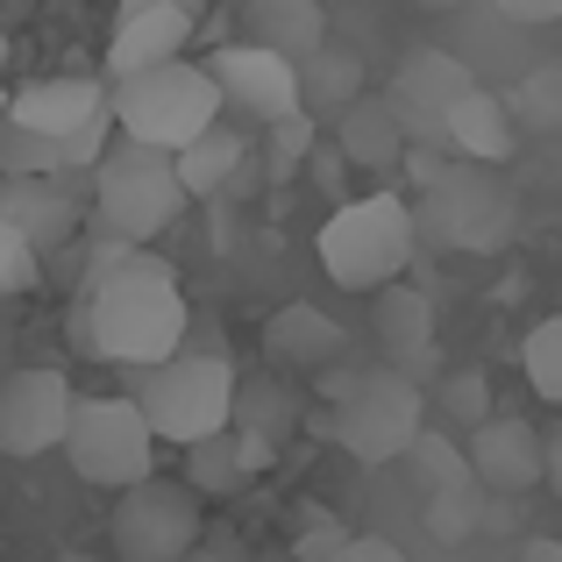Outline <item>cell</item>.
Wrapping results in <instances>:
<instances>
[{"mask_svg":"<svg viewBox=\"0 0 562 562\" xmlns=\"http://www.w3.org/2000/svg\"><path fill=\"white\" fill-rule=\"evenodd\" d=\"M441 136L456 143V157H463V165H506V157H513V114H506V100H498V93L470 86V93L449 108Z\"/></svg>","mask_w":562,"mask_h":562,"instance_id":"cell-21","label":"cell"},{"mask_svg":"<svg viewBox=\"0 0 562 562\" xmlns=\"http://www.w3.org/2000/svg\"><path fill=\"white\" fill-rule=\"evenodd\" d=\"M36 271H43V263H36V249H29L22 235H14L8 221H0V300L29 292V285H36Z\"/></svg>","mask_w":562,"mask_h":562,"instance_id":"cell-31","label":"cell"},{"mask_svg":"<svg viewBox=\"0 0 562 562\" xmlns=\"http://www.w3.org/2000/svg\"><path fill=\"white\" fill-rule=\"evenodd\" d=\"M0 221L36 249V263L50 249H65L79 235V200L65 192V179H0Z\"/></svg>","mask_w":562,"mask_h":562,"instance_id":"cell-15","label":"cell"},{"mask_svg":"<svg viewBox=\"0 0 562 562\" xmlns=\"http://www.w3.org/2000/svg\"><path fill=\"white\" fill-rule=\"evenodd\" d=\"M0 65H8V29H0Z\"/></svg>","mask_w":562,"mask_h":562,"instance_id":"cell-41","label":"cell"},{"mask_svg":"<svg viewBox=\"0 0 562 562\" xmlns=\"http://www.w3.org/2000/svg\"><path fill=\"white\" fill-rule=\"evenodd\" d=\"M171 165H179L186 200H214V192H228V186H235V171H243V136H228V128L214 122L200 143H186Z\"/></svg>","mask_w":562,"mask_h":562,"instance_id":"cell-23","label":"cell"},{"mask_svg":"<svg viewBox=\"0 0 562 562\" xmlns=\"http://www.w3.org/2000/svg\"><path fill=\"white\" fill-rule=\"evenodd\" d=\"M243 484H249V463H243V449H235L228 427L186 449V492H192V498H200V492L228 498V492H243Z\"/></svg>","mask_w":562,"mask_h":562,"instance_id":"cell-24","label":"cell"},{"mask_svg":"<svg viewBox=\"0 0 562 562\" xmlns=\"http://www.w3.org/2000/svg\"><path fill=\"white\" fill-rule=\"evenodd\" d=\"M249 43L271 57H285V65H306L314 50H328V14H321V0H249Z\"/></svg>","mask_w":562,"mask_h":562,"instance_id":"cell-19","label":"cell"},{"mask_svg":"<svg viewBox=\"0 0 562 562\" xmlns=\"http://www.w3.org/2000/svg\"><path fill=\"white\" fill-rule=\"evenodd\" d=\"M520 363H527V384H535V398L562 406V314H549V321H541V328L520 342Z\"/></svg>","mask_w":562,"mask_h":562,"instance_id":"cell-28","label":"cell"},{"mask_svg":"<svg viewBox=\"0 0 562 562\" xmlns=\"http://www.w3.org/2000/svg\"><path fill=\"white\" fill-rule=\"evenodd\" d=\"M520 562H562V541H549V535L527 541V555H520Z\"/></svg>","mask_w":562,"mask_h":562,"instance_id":"cell-38","label":"cell"},{"mask_svg":"<svg viewBox=\"0 0 562 562\" xmlns=\"http://www.w3.org/2000/svg\"><path fill=\"white\" fill-rule=\"evenodd\" d=\"M420 8H449V0H420Z\"/></svg>","mask_w":562,"mask_h":562,"instance_id":"cell-42","label":"cell"},{"mask_svg":"<svg viewBox=\"0 0 562 562\" xmlns=\"http://www.w3.org/2000/svg\"><path fill=\"white\" fill-rule=\"evenodd\" d=\"M235 363L228 357H206V349H179V357H165L157 371L136 378V413L150 420L157 441H179V449H192V441L221 435L235 413Z\"/></svg>","mask_w":562,"mask_h":562,"instance_id":"cell-5","label":"cell"},{"mask_svg":"<svg viewBox=\"0 0 562 562\" xmlns=\"http://www.w3.org/2000/svg\"><path fill=\"white\" fill-rule=\"evenodd\" d=\"M93 114H108V86L100 79H36L22 93H8V122L29 128V136H50V143H65Z\"/></svg>","mask_w":562,"mask_h":562,"instance_id":"cell-18","label":"cell"},{"mask_svg":"<svg viewBox=\"0 0 562 562\" xmlns=\"http://www.w3.org/2000/svg\"><path fill=\"white\" fill-rule=\"evenodd\" d=\"M349 100H363V71L349 50H314L300 65V108H335L342 114Z\"/></svg>","mask_w":562,"mask_h":562,"instance_id":"cell-25","label":"cell"},{"mask_svg":"<svg viewBox=\"0 0 562 562\" xmlns=\"http://www.w3.org/2000/svg\"><path fill=\"white\" fill-rule=\"evenodd\" d=\"M441 406H449L456 420H470V427H484V420H492V413H484V378H477V371L441 378Z\"/></svg>","mask_w":562,"mask_h":562,"instance_id":"cell-32","label":"cell"},{"mask_svg":"<svg viewBox=\"0 0 562 562\" xmlns=\"http://www.w3.org/2000/svg\"><path fill=\"white\" fill-rule=\"evenodd\" d=\"M314 157V114H292V122H271V179H285L292 165Z\"/></svg>","mask_w":562,"mask_h":562,"instance_id":"cell-30","label":"cell"},{"mask_svg":"<svg viewBox=\"0 0 562 562\" xmlns=\"http://www.w3.org/2000/svg\"><path fill=\"white\" fill-rule=\"evenodd\" d=\"M420 192H427V214H413L420 228H435L441 243L456 249H506L513 235V192L477 165H435L420 157Z\"/></svg>","mask_w":562,"mask_h":562,"instance_id":"cell-8","label":"cell"},{"mask_svg":"<svg viewBox=\"0 0 562 562\" xmlns=\"http://www.w3.org/2000/svg\"><path fill=\"white\" fill-rule=\"evenodd\" d=\"M186 562H235V549H228V541H214V549H192Z\"/></svg>","mask_w":562,"mask_h":562,"instance_id":"cell-39","label":"cell"},{"mask_svg":"<svg viewBox=\"0 0 562 562\" xmlns=\"http://www.w3.org/2000/svg\"><path fill=\"white\" fill-rule=\"evenodd\" d=\"M206 79L221 86V108L249 114V122H292L300 108V65H285V57L257 50V43H228V50H214V65H206Z\"/></svg>","mask_w":562,"mask_h":562,"instance_id":"cell-11","label":"cell"},{"mask_svg":"<svg viewBox=\"0 0 562 562\" xmlns=\"http://www.w3.org/2000/svg\"><path fill=\"white\" fill-rule=\"evenodd\" d=\"M114 549L122 562H186L200 549V498L171 477H143L114 506Z\"/></svg>","mask_w":562,"mask_h":562,"instance_id":"cell-9","label":"cell"},{"mask_svg":"<svg viewBox=\"0 0 562 562\" xmlns=\"http://www.w3.org/2000/svg\"><path fill=\"white\" fill-rule=\"evenodd\" d=\"M71 406H79V392L65 371H8L0 378V456L65 449Z\"/></svg>","mask_w":562,"mask_h":562,"instance_id":"cell-10","label":"cell"},{"mask_svg":"<svg viewBox=\"0 0 562 562\" xmlns=\"http://www.w3.org/2000/svg\"><path fill=\"white\" fill-rule=\"evenodd\" d=\"M470 65L463 57H449V50H413L406 65H398V79H392V122L406 128V150L413 143H441V122H449V108L470 93Z\"/></svg>","mask_w":562,"mask_h":562,"instance_id":"cell-12","label":"cell"},{"mask_svg":"<svg viewBox=\"0 0 562 562\" xmlns=\"http://www.w3.org/2000/svg\"><path fill=\"white\" fill-rule=\"evenodd\" d=\"M541 484H555V492H562V413H555L549 435H541Z\"/></svg>","mask_w":562,"mask_h":562,"instance_id":"cell-36","label":"cell"},{"mask_svg":"<svg viewBox=\"0 0 562 562\" xmlns=\"http://www.w3.org/2000/svg\"><path fill=\"white\" fill-rule=\"evenodd\" d=\"M0 171L8 179H65V150L50 136H29V128L0 122Z\"/></svg>","mask_w":562,"mask_h":562,"instance_id":"cell-27","label":"cell"},{"mask_svg":"<svg viewBox=\"0 0 562 562\" xmlns=\"http://www.w3.org/2000/svg\"><path fill=\"white\" fill-rule=\"evenodd\" d=\"M470 477L484 498H520L541 484V427L520 413H492L484 427H470Z\"/></svg>","mask_w":562,"mask_h":562,"instance_id":"cell-13","label":"cell"},{"mask_svg":"<svg viewBox=\"0 0 562 562\" xmlns=\"http://www.w3.org/2000/svg\"><path fill=\"white\" fill-rule=\"evenodd\" d=\"M186 321L192 306L171 263H157L150 249H128V243L93 249L79 314H71V335H79L86 357H108L122 371H157L165 357H179Z\"/></svg>","mask_w":562,"mask_h":562,"instance_id":"cell-1","label":"cell"},{"mask_svg":"<svg viewBox=\"0 0 562 562\" xmlns=\"http://www.w3.org/2000/svg\"><path fill=\"white\" fill-rule=\"evenodd\" d=\"M263 342H271V357L292 363V371H328V363L342 357V328H335L321 306H285V314L263 328Z\"/></svg>","mask_w":562,"mask_h":562,"instance_id":"cell-22","label":"cell"},{"mask_svg":"<svg viewBox=\"0 0 562 562\" xmlns=\"http://www.w3.org/2000/svg\"><path fill=\"white\" fill-rule=\"evenodd\" d=\"M335 150H342V165H357V171H392L398 157H406V128L392 122V100L384 93L349 100L342 128H335Z\"/></svg>","mask_w":562,"mask_h":562,"instance_id":"cell-20","label":"cell"},{"mask_svg":"<svg viewBox=\"0 0 562 562\" xmlns=\"http://www.w3.org/2000/svg\"><path fill=\"white\" fill-rule=\"evenodd\" d=\"M420 498H427V535H435L441 549H456V541L477 535V513H484L477 477L470 484H441V492H420Z\"/></svg>","mask_w":562,"mask_h":562,"instance_id":"cell-26","label":"cell"},{"mask_svg":"<svg viewBox=\"0 0 562 562\" xmlns=\"http://www.w3.org/2000/svg\"><path fill=\"white\" fill-rule=\"evenodd\" d=\"M65 456L100 492H128V484L157 477V435L136 413V398H79L65 427Z\"/></svg>","mask_w":562,"mask_h":562,"instance_id":"cell-7","label":"cell"},{"mask_svg":"<svg viewBox=\"0 0 562 562\" xmlns=\"http://www.w3.org/2000/svg\"><path fill=\"white\" fill-rule=\"evenodd\" d=\"M200 14H179V8H143V14H122L108 36V79H136V71H157V65H179Z\"/></svg>","mask_w":562,"mask_h":562,"instance_id":"cell-16","label":"cell"},{"mask_svg":"<svg viewBox=\"0 0 562 562\" xmlns=\"http://www.w3.org/2000/svg\"><path fill=\"white\" fill-rule=\"evenodd\" d=\"M328 398H335V441H342L349 456H363V463H392V456H406L413 441H420V427H427L420 384H413L406 371H392V363L335 371Z\"/></svg>","mask_w":562,"mask_h":562,"instance_id":"cell-6","label":"cell"},{"mask_svg":"<svg viewBox=\"0 0 562 562\" xmlns=\"http://www.w3.org/2000/svg\"><path fill=\"white\" fill-rule=\"evenodd\" d=\"M342 541H349V535L328 520V527H314V535L300 541V555H306V562H328V555H342Z\"/></svg>","mask_w":562,"mask_h":562,"instance_id":"cell-35","label":"cell"},{"mask_svg":"<svg viewBox=\"0 0 562 562\" xmlns=\"http://www.w3.org/2000/svg\"><path fill=\"white\" fill-rule=\"evenodd\" d=\"M292 427H300V398H292V392H285V384H278V378L235 384V413H228V435H235V449H243L249 477H257V470H271L278 456H285Z\"/></svg>","mask_w":562,"mask_h":562,"instance_id":"cell-14","label":"cell"},{"mask_svg":"<svg viewBox=\"0 0 562 562\" xmlns=\"http://www.w3.org/2000/svg\"><path fill=\"white\" fill-rule=\"evenodd\" d=\"M420 249V221L398 192H363V200H342L328 214V228L314 235V257L335 285L349 292H384L398 285V271Z\"/></svg>","mask_w":562,"mask_h":562,"instance_id":"cell-2","label":"cell"},{"mask_svg":"<svg viewBox=\"0 0 562 562\" xmlns=\"http://www.w3.org/2000/svg\"><path fill=\"white\" fill-rule=\"evenodd\" d=\"M371 328L384 342V363L420 384V371L435 363V300L420 285H384L371 300Z\"/></svg>","mask_w":562,"mask_h":562,"instance_id":"cell-17","label":"cell"},{"mask_svg":"<svg viewBox=\"0 0 562 562\" xmlns=\"http://www.w3.org/2000/svg\"><path fill=\"white\" fill-rule=\"evenodd\" d=\"M506 22H527V29H541V22H562V0H492Z\"/></svg>","mask_w":562,"mask_h":562,"instance_id":"cell-34","label":"cell"},{"mask_svg":"<svg viewBox=\"0 0 562 562\" xmlns=\"http://www.w3.org/2000/svg\"><path fill=\"white\" fill-rule=\"evenodd\" d=\"M143 8H179V14H200V0H122V14H143Z\"/></svg>","mask_w":562,"mask_h":562,"instance_id":"cell-37","label":"cell"},{"mask_svg":"<svg viewBox=\"0 0 562 562\" xmlns=\"http://www.w3.org/2000/svg\"><path fill=\"white\" fill-rule=\"evenodd\" d=\"M0 122H8V86H0Z\"/></svg>","mask_w":562,"mask_h":562,"instance_id":"cell-40","label":"cell"},{"mask_svg":"<svg viewBox=\"0 0 562 562\" xmlns=\"http://www.w3.org/2000/svg\"><path fill=\"white\" fill-rule=\"evenodd\" d=\"M108 108H114V128L128 143H150V150L179 157L186 143H200L221 114V86L206 79L200 65H157V71H136V79H114L108 86Z\"/></svg>","mask_w":562,"mask_h":562,"instance_id":"cell-4","label":"cell"},{"mask_svg":"<svg viewBox=\"0 0 562 562\" xmlns=\"http://www.w3.org/2000/svg\"><path fill=\"white\" fill-rule=\"evenodd\" d=\"M179 214H186L179 165H171L165 150H150V143L114 136L108 157L93 165V221L108 228V243L150 249Z\"/></svg>","mask_w":562,"mask_h":562,"instance_id":"cell-3","label":"cell"},{"mask_svg":"<svg viewBox=\"0 0 562 562\" xmlns=\"http://www.w3.org/2000/svg\"><path fill=\"white\" fill-rule=\"evenodd\" d=\"M114 136H122V128H114V108H108V114H93V122H79L65 143H57V150H65V171H93L100 157H108V143H114Z\"/></svg>","mask_w":562,"mask_h":562,"instance_id":"cell-29","label":"cell"},{"mask_svg":"<svg viewBox=\"0 0 562 562\" xmlns=\"http://www.w3.org/2000/svg\"><path fill=\"white\" fill-rule=\"evenodd\" d=\"M328 562H406V549H398V541H384V535H349L342 555H328Z\"/></svg>","mask_w":562,"mask_h":562,"instance_id":"cell-33","label":"cell"}]
</instances>
